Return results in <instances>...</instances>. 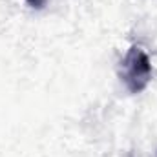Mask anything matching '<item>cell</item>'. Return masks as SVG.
Returning <instances> with one entry per match:
<instances>
[{
    "label": "cell",
    "mask_w": 157,
    "mask_h": 157,
    "mask_svg": "<svg viewBox=\"0 0 157 157\" xmlns=\"http://www.w3.org/2000/svg\"><path fill=\"white\" fill-rule=\"evenodd\" d=\"M26 4L31 7V9H44L48 0H26Z\"/></svg>",
    "instance_id": "cell-2"
},
{
    "label": "cell",
    "mask_w": 157,
    "mask_h": 157,
    "mask_svg": "<svg viewBox=\"0 0 157 157\" xmlns=\"http://www.w3.org/2000/svg\"><path fill=\"white\" fill-rule=\"evenodd\" d=\"M154 77V66L141 46H132L119 64V78L132 95L143 93Z\"/></svg>",
    "instance_id": "cell-1"
}]
</instances>
